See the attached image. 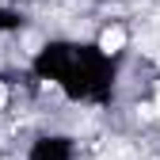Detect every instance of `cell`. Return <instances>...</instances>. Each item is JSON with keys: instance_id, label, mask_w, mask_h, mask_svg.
Returning <instances> with one entry per match:
<instances>
[{"instance_id": "cell-1", "label": "cell", "mask_w": 160, "mask_h": 160, "mask_svg": "<svg viewBox=\"0 0 160 160\" xmlns=\"http://www.w3.org/2000/svg\"><path fill=\"white\" fill-rule=\"evenodd\" d=\"M99 160H137V152L122 141V137H111V141L99 149Z\"/></svg>"}, {"instance_id": "cell-4", "label": "cell", "mask_w": 160, "mask_h": 160, "mask_svg": "<svg viewBox=\"0 0 160 160\" xmlns=\"http://www.w3.org/2000/svg\"><path fill=\"white\" fill-rule=\"evenodd\" d=\"M152 111H156V114H160V88H156V107H152Z\"/></svg>"}, {"instance_id": "cell-3", "label": "cell", "mask_w": 160, "mask_h": 160, "mask_svg": "<svg viewBox=\"0 0 160 160\" xmlns=\"http://www.w3.org/2000/svg\"><path fill=\"white\" fill-rule=\"evenodd\" d=\"M122 42H126V34L118 31V27H111V31H103V38H99V46H103L107 53H114V50H122Z\"/></svg>"}, {"instance_id": "cell-2", "label": "cell", "mask_w": 160, "mask_h": 160, "mask_svg": "<svg viewBox=\"0 0 160 160\" xmlns=\"http://www.w3.org/2000/svg\"><path fill=\"white\" fill-rule=\"evenodd\" d=\"M141 50H145L149 57H160V23H149V27L141 31Z\"/></svg>"}, {"instance_id": "cell-5", "label": "cell", "mask_w": 160, "mask_h": 160, "mask_svg": "<svg viewBox=\"0 0 160 160\" xmlns=\"http://www.w3.org/2000/svg\"><path fill=\"white\" fill-rule=\"evenodd\" d=\"M0 103H4V95H0Z\"/></svg>"}]
</instances>
